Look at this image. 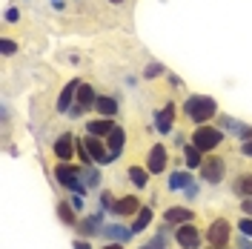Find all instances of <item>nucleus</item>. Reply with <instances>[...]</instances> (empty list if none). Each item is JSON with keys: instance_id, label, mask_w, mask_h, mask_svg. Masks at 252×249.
Returning <instances> with one entry per match:
<instances>
[{"instance_id": "2", "label": "nucleus", "mask_w": 252, "mask_h": 249, "mask_svg": "<svg viewBox=\"0 0 252 249\" xmlns=\"http://www.w3.org/2000/svg\"><path fill=\"white\" fill-rule=\"evenodd\" d=\"M55 178H58V184L66 189H72L75 195H83L86 192V184H83V178H80V169L78 166H72L69 160H61L58 166H55Z\"/></svg>"}, {"instance_id": "14", "label": "nucleus", "mask_w": 252, "mask_h": 249, "mask_svg": "<svg viewBox=\"0 0 252 249\" xmlns=\"http://www.w3.org/2000/svg\"><path fill=\"white\" fill-rule=\"evenodd\" d=\"M124 143H126V132L121 129V126H115V129H112V135H106V149H109L112 160H115V157L121 155Z\"/></svg>"}, {"instance_id": "18", "label": "nucleus", "mask_w": 252, "mask_h": 249, "mask_svg": "<svg viewBox=\"0 0 252 249\" xmlns=\"http://www.w3.org/2000/svg\"><path fill=\"white\" fill-rule=\"evenodd\" d=\"M163 220L166 223H187V220H192V212H189L187 206H169L166 212H163Z\"/></svg>"}, {"instance_id": "33", "label": "nucleus", "mask_w": 252, "mask_h": 249, "mask_svg": "<svg viewBox=\"0 0 252 249\" xmlns=\"http://www.w3.org/2000/svg\"><path fill=\"white\" fill-rule=\"evenodd\" d=\"M241 209H244V215H250V218H252V198H244Z\"/></svg>"}, {"instance_id": "29", "label": "nucleus", "mask_w": 252, "mask_h": 249, "mask_svg": "<svg viewBox=\"0 0 252 249\" xmlns=\"http://www.w3.org/2000/svg\"><path fill=\"white\" fill-rule=\"evenodd\" d=\"M158 75H163V66L160 63H149L146 72H143V78H158Z\"/></svg>"}, {"instance_id": "30", "label": "nucleus", "mask_w": 252, "mask_h": 249, "mask_svg": "<svg viewBox=\"0 0 252 249\" xmlns=\"http://www.w3.org/2000/svg\"><path fill=\"white\" fill-rule=\"evenodd\" d=\"M100 203H103V209H115V203H118V198H115L112 192H103V195H100Z\"/></svg>"}, {"instance_id": "34", "label": "nucleus", "mask_w": 252, "mask_h": 249, "mask_svg": "<svg viewBox=\"0 0 252 249\" xmlns=\"http://www.w3.org/2000/svg\"><path fill=\"white\" fill-rule=\"evenodd\" d=\"M241 152L247 157H252V140H244V146H241Z\"/></svg>"}, {"instance_id": "19", "label": "nucleus", "mask_w": 252, "mask_h": 249, "mask_svg": "<svg viewBox=\"0 0 252 249\" xmlns=\"http://www.w3.org/2000/svg\"><path fill=\"white\" fill-rule=\"evenodd\" d=\"M189 187H192V175L189 172L175 169L169 175V192H181V189H189Z\"/></svg>"}, {"instance_id": "21", "label": "nucleus", "mask_w": 252, "mask_h": 249, "mask_svg": "<svg viewBox=\"0 0 252 249\" xmlns=\"http://www.w3.org/2000/svg\"><path fill=\"white\" fill-rule=\"evenodd\" d=\"M126 175H129V181L135 184V189H143L149 184V169H146V166H135V163H132Z\"/></svg>"}, {"instance_id": "32", "label": "nucleus", "mask_w": 252, "mask_h": 249, "mask_svg": "<svg viewBox=\"0 0 252 249\" xmlns=\"http://www.w3.org/2000/svg\"><path fill=\"white\" fill-rule=\"evenodd\" d=\"M15 49H17V43H15V40H9V37L3 40V55H15Z\"/></svg>"}, {"instance_id": "35", "label": "nucleus", "mask_w": 252, "mask_h": 249, "mask_svg": "<svg viewBox=\"0 0 252 249\" xmlns=\"http://www.w3.org/2000/svg\"><path fill=\"white\" fill-rule=\"evenodd\" d=\"M72 206H75V209H83V201H80V195H75V198H72Z\"/></svg>"}, {"instance_id": "38", "label": "nucleus", "mask_w": 252, "mask_h": 249, "mask_svg": "<svg viewBox=\"0 0 252 249\" xmlns=\"http://www.w3.org/2000/svg\"><path fill=\"white\" fill-rule=\"evenodd\" d=\"M109 3H112V6H124L126 0H109Z\"/></svg>"}, {"instance_id": "5", "label": "nucleus", "mask_w": 252, "mask_h": 249, "mask_svg": "<svg viewBox=\"0 0 252 249\" xmlns=\"http://www.w3.org/2000/svg\"><path fill=\"white\" fill-rule=\"evenodd\" d=\"M229 238H232V223L226 218H215L206 229V241L212 247H229Z\"/></svg>"}, {"instance_id": "15", "label": "nucleus", "mask_w": 252, "mask_h": 249, "mask_svg": "<svg viewBox=\"0 0 252 249\" xmlns=\"http://www.w3.org/2000/svg\"><path fill=\"white\" fill-rule=\"evenodd\" d=\"M97 97H100V94L94 92V86H89V83H80V89H78V106H83V109H94Z\"/></svg>"}, {"instance_id": "23", "label": "nucleus", "mask_w": 252, "mask_h": 249, "mask_svg": "<svg viewBox=\"0 0 252 249\" xmlns=\"http://www.w3.org/2000/svg\"><path fill=\"white\" fill-rule=\"evenodd\" d=\"M235 192L241 198H252V172H244L235 178Z\"/></svg>"}, {"instance_id": "31", "label": "nucleus", "mask_w": 252, "mask_h": 249, "mask_svg": "<svg viewBox=\"0 0 252 249\" xmlns=\"http://www.w3.org/2000/svg\"><path fill=\"white\" fill-rule=\"evenodd\" d=\"M20 20V9H6V23H17Z\"/></svg>"}, {"instance_id": "24", "label": "nucleus", "mask_w": 252, "mask_h": 249, "mask_svg": "<svg viewBox=\"0 0 252 249\" xmlns=\"http://www.w3.org/2000/svg\"><path fill=\"white\" fill-rule=\"evenodd\" d=\"M58 215H61V220H63V223H69V226H75V223H78V218H75V206H72V203H66V201L58 203Z\"/></svg>"}, {"instance_id": "11", "label": "nucleus", "mask_w": 252, "mask_h": 249, "mask_svg": "<svg viewBox=\"0 0 252 249\" xmlns=\"http://www.w3.org/2000/svg\"><path fill=\"white\" fill-rule=\"evenodd\" d=\"M72 155H75V138L66 132V135L55 140V157L58 160H72Z\"/></svg>"}, {"instance_id": "6", "label": "nucleus", "mask_w": 252, "mask_h": 249, "mask_svg": "<svg viewBox=\"0 0 252 249\" xmlns=\"http://www.w3.org/2000/svg\"><path fill=\"white\" fill-rule=\"evenodd\" d=\"M175 241H178L181 249H198L201 247V229L192 220H187V223L175 226Z\"/></svg>"}, {"instance_id": "37", "label": "nucleus", "mask_w": 252, "mask_h": 249, "mask_svg": "<svg viewBox=\"0 0 252 249\" xmlns=\"http://www.w3.org/2000/svg\"><path fill=\"white\" fill-rule=\"evenodd\" d=\"M103 249H124V247H121L118 241H115V244H112V241H109V244H106V247H103Z\"/></svg>"}, {"instance_id": "17", "label": "nucleus", "mask_w": 252, "mask_h": 249, "mask_svg": "<svg viewBox=\"0 0 252 249\" xmlns=\"http://www.w3.org/2000/svg\"><path fill=\"white\" fill-rule=\"evenodd\" d=\"M94 112H97L100 118H115V115H118V100L109 97V94H100L97 103H94Z\"/></svg>"}, {"instance_id": "13", "label": "nucleus", "mask_w": 252, "mask_h": 249, "mask_svg": "<svg viewBox=\"0 0 252 249\" xmlns=\"http://www.w3.org/2000/svg\"><path fill=\"white\" fill-rule=\"evenodd\" d=\"M112 129H115V121H112V118H97V121H89V124H86V135L106 138V135H112Z\"/></svg>"}, {"instance_id": "39", "label": "nucleus", "mask_w": 252, "mask_h": 249, "mask_svg": "<svg viewBox=\"0 0 252 249\" xmlns=\"http://www.w3.org/2000/svg\"><path fill=\"white\" fill-rule=\"evenodd\" d=\"M244 249H252V247H244Z\"/></svg>"}, {"instance_id": "1", "label": "nucleus", "mask_w": 252, "mask_h": 249, "mask_svg": "<svg viewBox=\"0 0 252 249\" xmlns=\"http://www.w3.org/2000/svg\"><path fill=\"white\" fill-rule=\"evenodd\" d=\"M184 115H187L195 126L209 124V121L218 115V103H215L212 97H206V94H192V97H187V103H184Z\"/></svg>"}, {"instance_id": "10", "label": "nucleus", "mask_w": 252, "mask_h": 249, "mask_svg": "<svg viewBox=\"0 0 252 249\" xmlns=\"http://www.w3.org/2000/svg\"><path fill=\"white\" fill-rule=\"evenodd\" d=\"M172 124H175V103H166L160 112H155V126L160 135H169L172 132Z\"/></svg>"}, {"instance_id": "3", "label": "nucleus", "mask_w": 252, "mask_h": 249, "mask_svg": "<svg viewBox=\"0 0 252 249\" xmlns=\"http://www.w3.org/2000/svg\"><path fill=\"white\" fill-rule=\"evenodd\" d=\"M192 143H195V146L206 155V152L218 149L220 143H223V132H220L218 126L201 124V126H195V132H192Z\"/></svg>"}, {"instance_id": "12", "label": "nucleus", "mask_w": 252, "mask_h": 249, "mask_svg": "<svg viewBox=\"0 0 252 249\" xmlns=\"http://www.w3.org/2000/svg\"><path fill=\"white\" fill-rule=\"evenodd\" d=\"M78 89H80V80H69V83L63 86L61 97H58V112H69V106H72V100L78 97Z\"/></svg>"}, {"instance_id": "20", "label": "nucleus", "mask_w": 252, "mask_h": 249, "mask_svg": "<svg viewBox=\"0 0 252 249\" xmlns=\"http://www.w3.org/2000/svg\"><path fill=\"white\" fill-rule=\"evenodd\" d=\"M149 223H152V209L149 206H141V212L132 218V235H141Z\"/></svg>"}, {"instance_id": "26", "label": "nucleus", "mask_w": 252, "mask_h": 249, "mask_svg": "<svg viewBox=\"0 0 252 249\" xmlns=\"http://www.w3.org/2000/svg\"><path fill=\"white\" fill-rule=\"evenodd\" d=\"M80 178H83L86 187H97V169H89L86 166V169H80Z\"/></svg>"}, {"instance_id": "8", "label": "nucleus", "mask_w": 252, "mask_h": 249, "mask_svg": "<svg viewBox=\"0 0 252 249\" xmlns=\"http://www.w3.org/2000/svg\"><path fill=\"white\" fill-rule=\"evenodd\" d=\"M83 146H86L89 157H92L97 166H106V163H112L109 149H106V143H100V138H94V135H86V138H83Z\"/></svg>"}, {"instance_id": "36", "label": "nucleus", "mask_w": 252, "mask_h": 249, "mask_svg": "<svg viewBox=\"0 0 252 249\" xmlns=\"http://www.w3.org/2000/svg\"><path fill=\"white\" fill-rule=\"evenodd\" d=\"M75 249H92V247H89L86 241H75Z\"/></svg>"}, {"instance_id": "22", "label": "nucleus", "mask_w": 252, "mask_h": 249, "mask_svg": "<svg viewBox=\"0 0 252 249\" xmlns=\"http://www.w3.org/2000/svg\"><path fill=\"white\" fill-rule=\"evenodd\" d=\"M184 157H187V166H189V169H198V166L204 163V152H201L195 143H187V146H184Z\"/></svg>"}, {"instance_id": "16", "label": "nucleus", "mask_w": 252, "mask_h": 249, "mask_svg": "<svg viewBox=\"0 0 252 249\" xmlns=\"http://www.w3.org/2000/svg\"><path fill=\"white\" fill-rule=\"evenodd\" d=\"M100 232L106 235L109 241H118V244H121V241H129V238H135V235H132V226H121V223H109V226H103Z\"/></svg>"}, {"instance_id": "7", "label": "nucleus", "mask_w": 252, "mask_h": 249, "mask_svg": "<svg viewBox=\"0 0 252 249\" xmlns=\"http://www.w3.org/2000/svg\"><path fill=\"white\" fill-rule=\"evenodd\" d=\"M166 166H169V152L163 143H155L146 155V169H149V175H163Z\"/></svg>"}, {"instance_id": "25", "label": "nucleus", "mask_w": 252, "mask_h": 249, "mask_svg": "<svg viewBox=\"0 0 252 249\" xmlns=\"http://www.w3.org/2000/svg\"><path fill=\"white\" fill-rule=\"evenodd\" d=\"M78 232L86 235V238H92L94 232H100V229H97V215H92V218H86V220H80V223H78Z\"/></svg>"}, {"instance_id": "27", "label": "nucleus", "mask_w": 252, "mask_h": 249, "mask_svg": "<svg viewBox=\"0 0 252 249\" xmlns=\"http://www.w3.org/2000/svg\"><path fill=\"white\" fill-rule=\"evenodd\" d=\"M238 229H241L244 238H252V218H250V215H244V218L238 220Z\"/></svg>"}, {"instance_id": "28", "label": "nucleus", "mask_w": 252, "mask_h": 249, "mask_svg": "<svg viewBox=\"0 0 252 249\" xmlns=\"http://www.w3.org/2000/svg\"><path fill=\"white\" fill-rule=\"evenodd\" d=\"M138 249H166V244H163V238H160V235H155L152 241H146V244L138 247Z\"/></svg>"}, {"instance_id": "4", "label": "nucleus", "mask_w": 252, "mask_h": 249, "mask_svg": "<svg viewBox=\"0 0 252 249\" xmlns=\"http://www.w3.org/2000/svg\"><path fill=\"white\" fill-rule=\"evenodd\" d=\"M223 172H226V160L220 155H209L204 157V163H201V181L204 184H220L223 181Z\"/></svg>"}, {"instance_id": "9", "label": "nucleus", "mask_w": 252, "mask_h": 249, "mask_svg": "<svg viewBox=\"0 0 252 249\" xmlns=\"http://www.w3.org/2000/svg\"><path fill=\"white\" fill-rule=\"evenodd\" d=\"M143 203L135 198V195H124V198H118V203H115V215H121V218H135L138 212H141Z\"/></svg>"}]
</instances>
